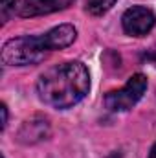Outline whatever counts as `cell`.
<instances>
[{
    "label": "cell",
    "mask_w": 156,
    "mask_h": 158,
    "mask_svg": "<svg viewBox=\"0 0 156 158\" xmlns=\"http://www.w3.org/2000/svg\"><path fill=\"white\" fill-rule=\"evenodd\" d=\"M90 74L79 61H68L48 68L37 81V94L44 105L64 110L88 94Z\"/></svg>",
    "instance_id": "obj_1"
},
{
    "label": "cell",
    "mask_w": 156,
    "mask_h": 158,
    "mask_svg": "<svg viewBox=\"0 0 156 158\" xmlns=\"http://www.w3.org/2000/svg\"><path fill=\"white\" fill-rule=\"evenodd\" d=\"M50 48L39 37H17L9 39L2 46V63L9 66H26V64H37L46 59Z\"/></svg>",
    "instance_id": "obj_2"
},
{
    "label": "cell",
    "mask_w": 156,
    "mask_h": 158,
    "mask_svg": "<svg viewBox=\"0 0 156 158\" xmlns=\"http://www.w3.org/2000/svg\"><path fill=\"white\" fill-rule=\"evenodd\" d=\"M147 92V77L143 74H134L127 85L119 90H112L105 96V105L112 112H125L132 109Z\"/></svg>",
    "instance_id": "obj_3"
},
{
    "label": "cell",
    "mask_w": 156,
    "mask_h": 158,
    "mask_svg": "<svg viewBox=\"0 0 156 158\" xmlns=\"http://www.w3.org/2000/svg\"><path fill=\"white\" fill-rule=\"evenodd\" d=\"M156 17L154 11L145 6H132L129 7L121 17V26L127 35L132 37H143L154 28Z\"/></svg>",
    "instance_id": "obj_4"
},
{
    "label": "cell",
    "mask_w": 156,
    "mask_h": 158,
    "mask_svg": "<svg viewBox=\"0 0 156 158\" xmlns=\"http://www.w3.org/2000/svg\"><path fill=\"white\" fill-rule=\"evenodd\" d=\"M70 4H72V0H20L17 6V13L20 17L48 15V13L68 7Z\"/></svg>",
    "instance_id": "obj_5"
},
{
    "label": "cell",
    "mask_w": 156,
    "mask_h": 158,
    "mask_svg": "<svg viewBox=\"0 0 156 158\" xmlns=\"http://www.w3.org/2000/svg\"><path fill=\"white\" fill-rule=\"evenodd\" d=\"M77 37V30L72 26V24H61V26H55L51 28L48 33L42 35V39L46 42V46L51 50H63V48H68Z\"/></svg>",
    "instance_id": "obj_6"
},
{
    "label": "cell",
    "mask_w": 156,
    "mask_h": 158,
    "mask_svg": "<svg viewBox=\"0 0 156 158\" xmlns=\"http://www.w3.org/2000/svg\"><path fill=\"white\" fill-rule=\"evenodd\" d=\"M48 136V121L42 118H33L26 121L18 132V140L22 143H35Z\"/></svg>",
    "instance_id": "obj_7"
},
{
    "label": "cell",
    "mask_w": 156,
    "mask_h": 158,
    "mask_svg": "<svg viewBox=\"0 0 156 158\" xmlns=\"http://www.w3.org/2000/svg\"><path fill=\"white\" fill-rule=\"evenodd\" d=\"M114 4H116V0H86V11L94 17H99V15L107 13Z\"/></svg>",
    "instance_id": "obj_8"
},
{
    "label": "cell",
    "mask_w": 156,
    "mask_h": 158,
    "mask_svg": "<svg viewBox=\"0 0 156 158\" xmlns=\"http://www.w3.org/2000/svg\"><path fill=\"white\" fill-rule=\"evenodd\" d=\"M15 7H17V0H2V20L6 22L7 19H9V15H11V11H15Z\"/></svg>",
    "instance_id": "obj_9"
},
{
    "label": "cell",
    "mask_w": 156,
    "mask_h": 158,
    "mask_svg": "<svg viewBox=\"0 0 156 158\" xmlns=\"http://www.w3.org/2000/svg\"><path fill=\"white\" fill-rule=\"evenodd\" d=\"M0 110H2V129H6V125H7V107L2 105Z\"/></svg>",
    "instance_id": "obj_10"
},
{
    "label": "cell",
    "mask_w": 156,
    "mask_h": 158,
    "mask_svg": "<svg viewBox=\"0 0 156 158\" xmlns=\"http://www.w3.org/2000/svg\"><path fill=\"white\" fill-rule=\"evenodd\" d=\"M145 59H149L153 64H156V53H149V55H145Z\"/></svg>",
    "instance_id": "obj_11"
},
{
    "label": "cell",
    "mask_w": 156,
    "mask_h": 158,
    "mask_svg": "<svg viewBox=\"0 0 156 158\" xmlns=\"http://www.w3.org/2000/svg\"><path fill=\"white\" fill-rule=\"evenodd\" d=\"M149 158H156V143L151 147V153H149Z\"/></svg>",
    "instance_id": "obj_12"
}]
</instances>
